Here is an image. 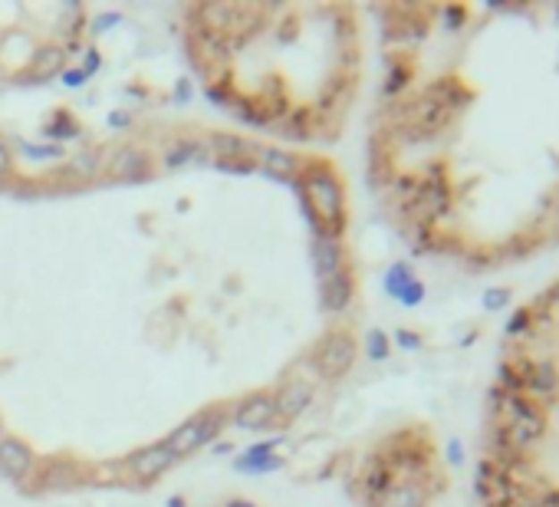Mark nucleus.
Returning a JSON list of instances; mask_svg holds the SVG:
<instances>
[{
    "label": "nucleus",
    "mask_w": 559,
    "mask_h": 507,
    "mask_svg": "<svg viewBox=\"0 0 559 507\" xmlns=\"http://www.w3.org/2000/svg\"><path fill=\"white\" fill-rule=\"evenodd\" d=\"M264 168L274 178H296V175L303 172V165H300V159L296 155H290V152H284V149H267L264 152Z\"/></svg>",
    "instance_id": "nucleus-16"
},
{
    "label": "nucleus",
    "mask_w": 559,
    "mask_h": 507,
    "mask_svg": "<svg viewBox=\"0 0 559 507\" xmlns=\"http://www.w3.org/2000/svg\"><path fill=\"white\" fill-rule=\"evenodd\" d=\"M313 267L319 280L326 277H335L346 271V254H343V244L339 237H329V234H316L313 241Z\"/></svg>",
    "instance_id": "nucleus-10"
},
{
    "label": "nucleus",
    "mask_w": 559,
    "mask_h": 507,
    "mask_svg": "<svg viewBox=\"0 0 559 507\" xmlns=\"http://www.w3.org/2000/svg\"><path fill=\"white\" fill-rule=\"evenodd\" d=\"M382 507H421V494H418L415 487H395V491L382 501Z\"/></svg>",
    "instance_id": "nucleus-20"
},
{
    "label": "nucleus",
    "mask_w": 559,
    "mask_h": 507,
    "mask_svg": "<svg viewBox=\"0 0 559 507\" xmlns=\"http://www.w3.org/2000/svg\"><path fill=\"white\" fill-rule=\"evenodd\" d=\"M227 507H254V504H250V501H241V497H237V501H231V504H227Z\"/></svg>",
    "instance_id": "nucleus-31"
},
{
    "label": "nucleus",
    "mask_w": 559,
    "mask_h": 507,
    "mask_svg": "<svg viewBox=\"0 0 559 507\" xmlns=\"http://www.w3.org/2000/svg\"><path fill=\"white\" fill-rule=\"evenodd\" d=\"M0 432H4V422H0Z\"/></svg>",
    "instance_id": "nucleus-33"
},
{
    "label": "nucleus",
    "mask_w": 559,
    "mask_h": 507,
    "mask_svg": "<svg viewBox=\"0 0 559 507\" xmlns=\"http://www.w3.org/2000/svg\"><path fill=\"white\" fill-rule=\"evenodd\" d=\"M63 60H66V53H63L60 47H43V50L30 60V66H27V76L37 82L53 80V76H60L63 73Z\"/></svg>",
    "instance_id": "nucleus-14"
},
{
    "label": "nucleus",
    "mask_w": 559,
    "mask_h": 507,
    "mask_svg": "<svg viewBox=\"0 0 559 507\" xmlns=\"http://www.w3.org/2000/svg\"><path fill=\"white\" fill-rule=\"evenodd\" d=\"M352 363H356V339L343 333V330L329 333L316 349V365H319V373L326 379H339L343 373L352 369Z\"/></svg>",
    "instance_id": "nucleus-5"
},
{
    "label": "nucleus",
    "mask_w": 559,
    "mask_h": 507,
    "mask_svg": "<svg viewBox=\"0 0 559 507\" xmlns=\"http://www.w3.org/2000/svg\"><path fill=\"white\" fill-rule=\"evenodd\" d=\"M11 172V145H7V139L0 135V175Z\"/></svg>",
    "instance_id": "nucleus-25"
},
{
    "label": "nucleus",
    "mask_w": 559,
    "mask_h": 507,
    "mask_svg": "<svg viewBox=\"0 0 559 507\" xmlns=\"http://www.w3.org/2000/svg\"><path fill=\"white\" fill-rule=\"evenodd\" d=\"M227 451H231V445H227V442H221V445H214V455H227Z\"/></svg>",
    "instance_id": "nucleus-30"
},
{
    "label": "nucleus",
    "mask_w": 559,
    "mask_h": 507,
    "mask_svg": "<svg viewBox=\"0 0 559 507\" xmlns=\"http://www.w3.org/2000/svg\"><path fill=\"white\" fill-rule=\"evenodd\" d=\"M490 455L494 507H559V287L517 316Z\"/></svg>",
    "instance_id": "nucleus-1"
},
{
    "label": "nucleus",
    "mask_w": 559,
    "mask_h": 507,
    "mask_svg": "<svg viewBox=\"0 0 559 507\" xmlns=\"http://www.w3.org/2000/svg\"><path fill=\"white\" fill-rule=\"evenodd\" d=\"M174 461H178V455H174L165 442H158V445H148V448H142V451H135V455L125 461V468H129L139 481H155V477L165 475Z\"/></svg>",
    "instance_id": "nucleus-8"
},
{
    "label": "nucleus",
    "mask_w": 559,
    "mask_h": 507,
    "mask_svg": "<svg viewBox=\"0 0 559 507\" xmlns=\"http://www.w3.org/2000/svg\"><path fill=\"white\" fill-rule=\"evenodd\" d=\"M102 172L112 182H139L148 175V155L135 145H115L112 152L102 155Z\"/></svg>",
    "instance_id": "nucleus-6"
},
{
    "label": "nucleus",
    "mask_w": 559,
    "mask_h": 507,
    "mask_svg": "<svg viewBox=\"0 0 559 507\" xmlns=\"http://www.w3.org/2000/svg\"><path fill=\"white\" fill-rule=\"evenodd\" d=\"M102 172V155L99 152H82L76 155L70 165H66V175H70L72 182H89L96 175Z\"/></svg>",
    "instance_id": "nucleus-18"
},
{
    "label": "nucleus",
    "mask_w": 559,
    "mask_h": 507,
    "mask_svg": "<svg viewBox=\"0 0 559 507\" xmlns=\"http://www.w3.org/2000/svg\"><path fill=\"white\" fill-rule=\"evenodd\" d=\"M319 304H323L326 314H343L352 304V277H349V271L319 280Z\"/></svg>",
    "instance_id": "nucleus-12"
},
{
    "label": "nucleus",
    "mask_w": 559,
    "mask_h": 507,
    "mask_svg": "<svg viewBox=\"0 0 559 507\" xmlns=\"http://www.w3.org/2000/svg\"><path fill=\"white\" fill-rule=\"evenodd\" d=\"M276 422V402L270 392H254L247 396L241 406L234 408V425L237 428H250V432H260V428H270Z\"/></svg>",
    "instance_id": "nucleus-7"
},
{
    "label": "nucleus",
    "mask_w": 559,
    "mask_h": 507,
    "mask_svg": "<svg viewBox=\"0 0 559 507\" xmlns=\"http://www.w3.org/2000/svg\"><path fill=\"white\" fill-rule=\"evenodd\" d=\"M296 192H300L303 211L316 228V234H329V237L343 234V228H346V192H343V182L326 165L303 168Z\"/></svg>",
    "instance_id": "nucleus-2"
},
{
    "label": "nucleus",
    "mask_w": 559,
    "mask_h": 507,
    "mask_svg": "<svg viewBox=\"0 0 559 507\" xmlns=\"http://www.w3.org/2000/svg\"><path fill=\"white\" fill-rule=\"evenodd\" d=\"M276 468H284V458L274 455L270 442L254 445L250 451H244V458H237V471H244V475H267V471H276Z\"/></svg>",
    "instance_id": "nucleus-13"
},
{
    "label": "nucleus",
    "mask_w": 559,
    "mask_h": 507,
    "mask_svg": "<svg viewBox=\"0 0 559 507\" xmlns=\"http://www.w3.org/2000/svg\"><path fill=\"white\" fill-rule=\"evenodd\" d=\"M47 135H50V139H76V135H80V125H76L66 112H56L53 125H47Z\"/></svg>",
    "instance_id": "nucleus-19"
},
{
    "label": "nucleus",
    "mask_w": 559,
    "mask_h": 507,
    "mask_svg": "<svg viewBox=\"0 0 559 507\" xmlns=\"http://www.w3.org/2000/svg\"><path fill=\"white\" fill-rule=\"evenodd\" d=\"M208 99L217 102V106H227V82H217V86H208Z\"/></svg>",
    "instance_id": "nucleus-23"
},
{
    "label": "nucleus",
    "mask_w": 559,
    "mask_h": 507,
    "mask_svg": "<svg viewBox=\"0 0 559 507\" xmlns=\"http://www.w3.org/2000/svg\"><path fill=\"white\" fill-rule=\"evenodd\" d=\"M23 152L33 155V159H43V155H47V159H53V155H60L56 149H40V145H23Z\"/></svg>",
    "instance_id": "nucleus-28"
},
{
    "label": "nucleus",
    "mask_w": 559,
    "mask_h": 507,
    "mask_svg": "<svg viewBox=\"0 0 559 507\" xmlns=\"http://www.w3.org/2000/svg\"><path fill=\"white\" fill-rule=\"evenodd\" d=\"M368 356H372V359H382V356H385V336L382 333H368Z\"/></svg>",
    "instance_id": "nucleus-22"
},
{
    "label": "nucleus",
    "mask_w": 559,
    "mask_h": 507,
    "mask_svg": "<svg viewBox=\"0 0 559 507\" xmlns=\"http://www.w3.org/2000/svg\"><path fill=\"white\" fill-rule=\"evenodd\" d=\"M194 17L201 23V30L217 33L224 40L237 30H257L264 23L260 7H241V4H204V7H198Z\"/></svg>",
    "instance_id": "nucleus-3"
},
{
    "label": "nucleus",
    "mask_w": 559,
    "mask_h": 507,
    "mask_svg": "<svg viewBox=\"0 0 559 507\" xmlns=\"http://www.w3.org/2000/svg\"><path fill=\"white\" fill-rule=\"evenodd\" d=\"M211 152H214L211 162H224V159H247V155L254 152V145L247 142V139H241V135L217 133V135H211Z\"/></svg>",
    "instance_id": "nucleus-15"
},
{
    "label": "nucleus",
    "mask_w": 559,
    "mask_h": 507,
    "mask_svg": "<svg viewBox=\"0 0 559 507\" xmlns=\"http://www.w3.org/2000/svg\"><path fill=\"white\" fill-rule=\"evenodd\" d=\"M63 82H66L70 90H76V86H82V82H86V76H82V70H66V73H63Z\"/></svg>",
    "instance_id": "nucleus-27"
},
{
    "label": "nucleus",
    "mask_w": 559,
    "mask_h": 507,
    "mask_svg": "<svg viewBox=\"0 0 559 507\" xmlns=\"http://www.w3.org/2000/svg\"><path fill=\"white\" fill-rule=\"evenodd\" d=\"M33 471V448L23 438H0V475L11 481H27Z\"/></svg>",
    "instance_id": "nucleus-9"
},
{
    "label": "nucleus",
    "mask_w": 559,
    "mask_h": 507,
    "mask_svg": "<svg viewBox=\"0 0 559 507\" xmlns=\"http://www.w3.org/2000/svg\"><path fill=\"white\" fill-rule=\"evenodd\" d=\"M188 162H211V155H208V149L198 142H191V139H184V142L172 145L168 152H165V165L168 168H182V165Z\"/></svg>",
    "instance_id": "nucleus-17"
},
{
    "label": "nucleus",
    "mask_w": 559,
    "mask_h": 507,
    "mask_svg": "<svg viewBox=\"0 0 559 507\" xmlns=\"http://www.w3.org/2000/svg\"><path fill=\"white\" fill-rule=\"evenodd\" d=\"M274 402H276V418H296L309 408L313 389L306 386L303 379H293V382H286L280 392H274Z\"/></svg>",
    "instance_id": "nucleus-11"
},
{
    "label": "nucleus",
    "mask_w": 559,
    "mask_h": 507,
    "mask_svg": "<svg viewBox=\"0 0 559 507\" xmlns=\"http://www.w3.org/2000/svg\"><path fill=\"white\" fill-rule=\"evenodd\" d=\"M224 418H227V412H224V408H208V412L188 418L184 425L174 428L165 445L172 448V451L178 458H182V455H191V451L204 448L214 435H217V432H221V428H224Z\"/></svg>",
    "instance_id": "nucleus-4"
},
{
    "label": "nucleus",
    "mask_w": 559,
    "mask_h": 507,
    "mask_svg": "<svg viewBox=\"0 0 559 507\" xmlns=\"http://www.w3.org/2000/svg\"><path fill=\"white\" fill-rule=\"evenodd\" d=\"M184 99H188V80L178 82V102H184Z\"/></svg>",
    "instance_id": "nucleus-29"
},
{
    "label": "nucleus",
    "mask_w": 559,
    "mask_h": 507,
    "mask_svg": "<svg viewBox=\"0 0 559 507\" xmlns=\"http://www.w3.org/2000/svg\"><path fill=\"white\" fill-rule=\"evenodd\" d=\"M86 56H89V60H86V63H82V66H80V70H82V76H86V80H89V76H92V73H96V70H99V53H96V50H89V53H86Z\"/></svg>",
    "instance_id": "nucleus-26"
},
{
    "label": "nucleus",
    "mask_w": 559,
    "mask_h": 507,
    "mask_svg": "<svg viewBox=\"0 0 559 507\" xmlns=\"http://www.w3.org/2000/svg\"><path fill=\"white\" fill-rule=\"evenodd\" d=\"M168 507H188V504H184V497H172V501H168Z\"/></svg>",
    "instance_id": "nucleus-32"
},
{
    "label": "nucleus",
    "mask_w": 559,
    "mask_h": 507,
    "mask_svg": "<svg viewBox=\"0 0 559 507\" xmlns=\"http://www.w3.org/2000/svg\"><path fill=\"white\" fill-rule=\"evenodd\" d=\"M221 172H237V175H247V172H254L257 165L254 162H247V159H224V162H214Z\"/></svg>",
    "instance_id": "nucleus-21"
},
{
    "label": "nucleus",
    "mask_w": 559,
    "mask_h": 507,
    "mask_svg": "<svg viewBox=\"0 0 559 507\" xmlns=\"http://www.w3.org/2000/svg\"><path fill=\"white\" fill-rule=\"evenodd\" d=\"M119 21H123L119 13H102V17H96V23H92V33H102L106 27H115Z\"/></svg>",
    "instance_id": "nucleus-24"
}]
</instances>
